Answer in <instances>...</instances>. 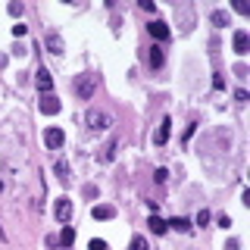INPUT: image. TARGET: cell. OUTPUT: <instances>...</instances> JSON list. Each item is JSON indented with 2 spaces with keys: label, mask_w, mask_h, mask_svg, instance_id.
I'll return each instance as SVG.
<instances>
[{
  "label": "cell",
  "mask_w": 250,
  "mask_h": 250,
  "mask_svg": "<svg viewBox=\"0 0 250 250\" xmlns=\"http://www.w3.org/2000/svg\"><path fill=\"white\" fill-rule=\"evenodd\" d=\"M94 88H97V75H94V72H82V75L72 82V91H75L82 100H91Z\"/></svg>",
  "instance_id": "1"
},
{
  "label": "cell",
  "mask_w": 250,
  "mask_h": 250,
  "mask_svg": "<svg viewBox=\"0 0 250 250\" xmlns=\"http://www.w3.org/2000/svg\"><path fill=\"white\" fill-rule=\"evenodd\" d=\"M85 122H88V128H94V131H104V128H109V125H113V116L94 107V109H88Z\"/></svg>",
  "instance_id": "2"
},
{
  "label": "cell",
  "mask_w": 250,
  "mask_h": 250,
  "mask_svg": "<svg viewBox=\"0 0 250 250\" xmlns=\"http://www.w3.org/2000/svg\"><path fill=\"white\" fill-rule=\"evenodd\" d=\"M44 47H47L50 54L63 56V54H66V41H63V35H60V32H47V35H44Z\"/></svg>",
  "instance_id": "3"
},
{
  "label": "cell",
  "mask_w": 250,
  "mask_h": 250,
  "mask_svg": "<svg viewBox=\"0 0 250 250\" xmlns=\"http://www.w3.org/2000/svg\"><path fill=\"white\" fill-rule=\"evenodd\" d=\"M66 141V135H63V128H56V125H50L47 131H44V144L50 147V150H60Z\"/></svg>",
  "instance_id": "4"
},
{
  "label": "cell",
  "mask_w": 250,
  "mask_h": 250,
  "mask_svg": "<svg viewBox=\"0 0 250 250\" xmlns=\"http://www.w3.org/2000/svg\"><path fill=\"white\" fill-rule=\"evenodd\" d=\"M38 104H41V113H44V116H56V113H60V107H63L56 94H41Z\"/></svg>",
  "instance_id": "5"
},
{
  "label": "cell",
  "mask_w": 250,
  "mask_h": 250,
  "mask_svg": "<svg viewBox=\"0 0 250 250\" xmlns=\"http://www.w3.org/2000/svg\"><path fill=\"white\" fill-rule=\"evenodd\" d=\"M54 216L60 219V222H69L72 219V200L69 197H60V200L54 203Z\"/></svg>",
  "instance_id": "6"
},
{
  "label": "cell",
  "mask_w": 250,
  "mask_h": 250,
  "mask_svg": "<svg viewBox=\"0 0 250 250\" xmlns=\"http://www.w3.org/2000/svg\"><path fill=\"white\" fill-rule=\"evenodd\" d=\"M232 44H234V54L244 56V54H247V47H250V35L244 32V28H238V32H234V38H232Z\"/></svg>",
  "instance_id": "7"
},
{
  "label": "cell",
  "mask_w": 250,
  "mask_h": 250,
  "mask_svg": "<svg viewBox=\"0 0 250 250\" xmlns=\"http://www.w3.org/2000/svg\"><path fill=\"white\" fill-rule=\"evenodd\" d=\"M169 135H172V119H163V122H160V128H157V135H153V144L163 147L169 141Z\"/></svg>",
  "instance_id": "8"
},
{
  "label": "cell",
  "mask_w": 250,
  "mask_h": 250,
  "mask_svg": "<svg viewBox=\"0 0 250 250\" xmlns=\"http://www.w3.org/2000/svg\"><path fill=\"white\" fill-rule=\"evenodd\" d=\"M147 32H150L157 41H166V38H169V25H166L163 19H153L150 25H147Z\"/></svg>",
  "instance_id": "9"
},
{
  "label": "cell",
  "mask_w": 250,
  "mask_h": 250,
  "mask_svg": "<svg viewBox=\"0 0 250 250\" xmlns=\"http://www.w3.org/2000/svg\"><path fill=\"white\" fill-rule=\"evenodd\" d=\"M163 47H160V44H153L150 50H147V66H150V69H160V66H163Z\"/></svg>",
  "instance_id": "10"
},
{
  "label": "cell",
  "mask_w": 250,
  "mask_h": 250,
  "mask_svg": "<svg viewBox=\"0 0 250 250\" xmlns=\"http://www.w3.org/2000/svg\"><path fill=\"white\" fill-rule=\"evenodd\" d=\"M35 82H38L41 94H50V88H54V75H50L47 69H38V75H35Z\"/></svg>",
  "instance_id": "11"
},
{
  "label": "cell",
  "mask_w": 250,
  "mask_h": 250,
  "mask_svg": "<svg viewBox=\"0 0 250 250\" xmlns=\"http://www.w3.org/2000/svg\"><path fill=\"white\" fill-rule=\"evenodd\" d=\"M91 216H94V219H113V216H116V207L97 203V207H91Z\"/></svg>",
  "instance_id": "12"
},
{
  "label": "cell",
  "mask_w": 250,
  "mask_h": 250,
  "mask_svg": "<svg viewBox=\"0 0 250 250\" xmlns=\"http://www.w3.org/2000/svg\"><path fill=\"white\" fill-rule=\"evenodd\" d=\"M116 153H119V141H109V144H107V150L100 153L97 160H100V163H113V160H116Z\"/></svg>",
  "instance_id": "13"
},
{
  "label": "cell",
  "mask_w": 250,
  "mask_h": 250,
  "mask_svg": "<svg viewBox=\"0 0 250 250\" xmlns=\"http://www.w3.org/2000/svg\"><path fill=\"white\" fill-rule=\"evenodd\" d=\"M166 229H175V232H191V222H188L185 216H172V219L166 222Z\"/></svg>",
  "instance_id": "14"
},
{
  "label": "cell",
  "mask_w": 250,
  "mask_h": 250,
  "mask_svg": "<svg viewBox=\"0 0 250 250\" xmlns=\"http://www.w3.org/2000/svg\"><path fill=\"white\" fill-rule=\"evenodd\" d=\"M56 244L72 247V244H75V229H63V232H60V238H56Z\"/></svg>",
  "instance_id": "15"
},
{
  "label": "cell",
  "mask_w": 250,
  "mask_h": 250,
  "mask_svg": "<svg viewBox=\"0 0 250 250\" xmlns=\"http://www.w3.org/2000/svg\"><path fill=\"white\" fill-rule=\"evenodd\" d=\"M147 225H150V232H153V234H166V219L150 216V222H147Z\"/></svg>",
  "instance_id": "16"
},
{
  "label": "cell",
  "mask_w": 250,
  "mask_h": 250,
  "mask_svg": "<svg viewBox=\"0 0 250 250\" xmlns=\"http://www.w3.org/2000/svg\"><path fill=\"white\" fill-rule=\"evenodd\" d=\"M128 250H150V247H147V238H144V234H135L131 244H128Z\"/></svg>",
  "instance_id": "17"
},
{
  "label": "cell",
  "mask_w": 250,
  "mask_h": 250,
  "mask_svg": "<svg viewBox=\"0 0 250 250\" xmlns=\"http://www.w3.org/2000/svg\"><path fill=\"white\" fill-rule=\"evenodd\" d=\"M213 25H219V28H225V25H229V13H222V10H216V13H213Z\"/></svg>",
  "instance_id": "18"
},
{
  "label": "cell",
  "mask_w": 250,
  "mask_h": 250,
  "mask_svg": "<svg viewBox=\"0 0 250 250\" xmlns=\"http://www.w3.org/2000/svg\"><path fill=\"white\" fill-rule=\"evenodd\" d=\"M207 222H210V210H200V213L194 216V225H197V229H203Z\"/></svg>",
  "instance_id": "19"
},
{
  "label": "cell",
  "mask_w": 250,
  "mask_h": 250,
  "mask_svg": "<svg viewBox=\"0 0 250 250\" xmlns=\"http://www.w3.org/2000/svg\"><path fill=\"white\" fill-rule=\"evenodd\" d=\"M56 175H60V181H69V166H66L63 160L56 163Z\"/></svg>",
  "instance_id": "20"
},
{
  "label": "cell",
  "mask_w": 250,
  "mask_h": 250,
  "mask_svg": "<svg viewBox=\"0 0 250 250\" xmlns=\"http://www.w3.org/2000/svg\"><path fill=\"white\" fill-rule=\"evenodd\" d=\"M25 22H16V25H13V38H25Z\"/></svg>",
  "instance_id": "21"
},
{
  "label": "cell",
  "mask_w": 250,
  "mask_h": 250,
  "mask_svg": "<svg viewBox=\"0 0 250 250\" xmlns=\"http://www.w3.org/2000/svg\"><path fill=\"white\" fill-rule=\"evenodd\" d=\"M166 179H169L166 169H157V172H153V181H157V185H166Z\"/></svg>",
  "instance_id": "22"
},
{
  "label": "cell",
  "mask_w": 250,
  "mask_h": 250,
  "mask_svg": "<svg viewBox=\"0 0 250 250\" xmlns=\"http://www.w3.org/2000/svg\"><path fill=\"white\" fill-rule=\"evenodd\" d=\"M213 88H216V91H222V88H225V75H222V72L213 75Z\"/></svg>",
  "instance_id": "23"
},
{
  "label": "cell",
  "mask_w": 250,
  "mask_h": 250,
  "mask_svg": "<svg viewBox=\"0 0 250 250\" xmlns=\"http://www.w3.org/2000/svg\"><path fill=\"white\" fill-rule=\"evenodd\" d=\"M234 13H241V16H247V13H250V6L244 3V0H234Z\"/></svg>",
  "instance_id": "24"
},
{
  "label": "cell",
  "mask_w": 250,
  "mask_h": 250,
  "mask_svg": "<svg viewBox=\"0 0 250 250\" xmlns=\"http://www.w3.org/2000/svg\"><path fill=\"white\" fill-rule=\"evenodd\" d=\"M6 10H10V16H16V19L22 16V3H16V0H13V3L6 6Z\"/></svg>",
  "instance_id": "25"
},
{
  "label": "cell",
  "mask_w": 250,
  "mask_h": 250,
  "mask_svg": "<svg viewBox=\"0 0 250 250\" xmlns=\"http://www.w3.org/2000/svg\"><path fill=\"white\" fill-rule=\"evenodd\" d=\"M216 222H219V229H232V216H225V213L216 219Z\"/></svg>",
  "instance_id": "26"
},
{
  "label": "cell",
  "mask_w": 250,
  "mask_h": 250,
  "mask_svg": "<svg viewBox=\"0 0 250 250\" xmlns=\"http://www.w3.org/2000/svg\"><path fill=\"white\" fill-rule=\"evenodd\" d=\"M88 247H91V250H107V241H100V238H94V241H91V244H88Z\"/></svg>",
  "instance_id": "27"
},
{
  "label": "cell",
  "mask_w": 250,
  "mask_h": 250,
  "mask_svg": "<svg viewBox=\"0 0 250 250\" xmlns=\"http://www.w3.org/2000/svg\"><path fill=\"white\" fill-rule=\"evenodd\" d=\"M138 6H141V10H150V13L157 10V3H153V0H138Z\"/></svg>",
  "instance_id": "28"
},
{
  "label": "cell",
  "mask_w": 250,
  "mask_h": 250,
  "mask_svg": "<svg viewBox=\"0 0 250 250\" xmlns=\"http://www.w3.org/2000/svg\"><path fill=\"white\" fill-rule=\"evenodd\" d=\"M225 250H241V241H238V238H232L229 244H225Z\"/></svg>",
  "instance_id": "29"
},
{
  "label": "cell",
  "mask_w": 250,
  "mask_h": 250,
  "mask_svg": "<svg viewBox=\"0 0 250 250\" xmlns=\"http://www.w3.org/2000/svg\"><path fill=\"white\" fill-rule=\"evenodd\" d=\"M234 97H238V100H241V104H244V100H247V97H250V94H247V91H244V88H238V91H234Z\"/></svg>",
  "instance_id": "30"
},
{
  "label": "cell",
  "mask_w": 250,
  "mask_h": 250,
  "mask_svg": "<svg viewBox=\"0 0 250 250\" xmlns=\"http://www.w3.org/2000/svg\"><path fill=\"white\" fill-rule=\"evenodd\" d=\"M0 191H3V181H0Z\"/></svg>",
  "instance_id": "31"
}]
</instances>
